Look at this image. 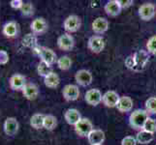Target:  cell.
<instances>
[{
  "label": "cell",
  "mask_w": 156,
  "mask_h": 145,
  "mask_svg": "<svg viewBox=\"0 0 156 145\" xmlns=\"http://www.w3.org/2000/svg\"><path fill=\"white\" fill-rule=\"evenodd\" d=\"M23 97L28 101H34L38 98V96L40 94L39 87L33 82H27L24 88L21 91Z\"/></svg>",
  "instance_id": "13"
},
{
  "label": "cell",
  "mask_w": 156,
  "mask_h": 145,
  "mask_svg": "<svg viewBox=\"0 0 156 145\" xmlns=\"http://www.w3.org/2000/svg\"><path fill=\"white\" fill-rule=\"evenodd\" d=\"M147 119H148V114L147 110L136 109L130 114L129 124H130V126L133 129H135V130H141V129H144V126L146 124Z\"/></svg>",
  "instance_id": "3"
},
{
  "label": "cell",
  "mask_w": 156,
  "mask_h": 145,
  "mask_svg": "<svg viewBox=\"0 0 156 145\" xmlns=\"http://www.w3.org/2000/svg\"><path fill=\"white\" fill-rule=\"evenodd\" d=\"M20 27L16 20H9L2 26V34L8 39H16L20 36Z\"/></svg>",
  "instance_id": "4"
},
{
  "label": "cell",
  "mask_w": 156,
  "mask_h": 145,
  "mask_svg": "<svg viewBox=\"0 0 156 145\" xmlns=\"http://www.w3.org/2000/svg\"><path fill=\"white\" fill-rule=\"evenodd\" d=\"M64 118H65V121L69 125L75 126L80 119H82V116H80V113L78 109H69L66 110L65 113H64Z\"/></svg>",
  "instance_id": "20"
},
{
  "label": "cell",
  "mask_w": 156,
  "mask_h": 145,
  "mask_svg": "<svg viewBox=\"0 0 156 145\" xmlns=\"http://www.w3.org/2000/svg\"><path fill=\"white\" fill-rule=\"evenodd\" d=\"M80 25H82L80 19L76 15H71L64 20L63 27L69 33H74V32H77L80 29Z\"/></svg>",
  "instance_id": "9"
},
{
  "label": "cell",
  "mask_w": 156,
  "mask_h": 145,
  "mask_svg": "<svg viewBox=\"0 0 156 145\" xmlns=\"http://www.w3.org/2000/svg\"><path fill=\"white\" fill-rule=\"evenodd\" d=\"M63 98L66 101L73 102L79 99L80 97V90L77 85L74 84H67L62 89Z\"/></svg>",
  "instance_id": "12"
},
{
  "label": "cell",
  "mask_w": 156,
  "mask_h": 145,
  "mask_svg": "<svg viewBox=\"0 0 156 145\" xmlns=\"http://www.w3.org/2000/svg\"><path fill=\"white\" fill-rule=\"evenodd\" d=\"M147 52L156 55V36H152L151 38H149L147 44Z\"/></svg>",
  "instance_id": "33"
},
{
  "label": "cell",
  "mask_w": 156,
  "mask_h": 145,
  "mask_svg": "<svg viewBox=\"0 0 156 145\" xmlns=\"http://www.w3.org/2000/svg\"><path fill=\"white\" fill-rule=\"evenodd\" d=\"M139 16L143 20H150L155 16V6L152 3L143 4L139 8Z\"/></svg>",
  "instance_id": "15"
},
{
  "label": "cell",
  "mask_w": 156,
  "mask_h": 145,
  "mask_svg": "<svg viewBox=\"0 0 156 145\" xmlns=\"http://www.w3.org/2000/svg\"><path fill=\"white\" fill-rule=\"evenodd\" d=\"M44 83L48 88L55 89L56 88L59 83H60V78H59L58 74L55 72H51L48 76L44 78Z\"/></svg>",
  "instance_id": "24"
},
{
  "label": "cell",
  "mask_w": 156,
  "mask_h": 145,
  "mask_svg": "<svg viewBox=\"0 0 156 145\" xmlns=\"http://www.w3.org/2000/svg\"><path fill=\"white\" fill-rule=\"evenodd\" d=\"M121 145H137V140L135 137H133L131 136H125L122 139Z\"/></svg>",
  "instance_id": "36"
},
{
  "label": "cell",
  "mask_w": 156,
  "mask_h": 145,
  "mask_svg": "<svg viewBox=\"0 0 156 145\" xmlns=\"http://www.w3.org/2000/svg\"><path fill=\"white\" fill-rule=\"evenodd\" d=\"M121 6L118 0H111L105 5V12L110 17H116L121 12Z\"/></svg>",
  "instance_id": "18"
},
{
  "label": "cell",
  "mask_w": 156,
  "mask_h": 145,
  "mask_svg": "<svg viewBox=\"0 0 156 145\" xmlns=\"http://www.w3.org/2000/svg\"><path fill=\"white\" fill-rule=\"evenodd\" d=\"M144 131H147L148 133H154L156 132V121L152 118H149L147 120L146 124L144 126Z\"/></svg>",
  "instance_id": "32"
},
{
  "label": "cell",
  "mask_w": 156,
  "mask_h": 145,
  "mask_svg": "<svg viewBox=\"0 0 156 145\" xmlns=\"http://www.w3.org/2000/svg\"><path fill=\"white\" fill-rule=\"evenodd\" d=\"M48 29H49V24L44 18H36L30 23L31 32L37 36L46 33Z\"/></svg>",
  "instance_id": "8"
},
{
  "label": "cell",
  "mask_w": 156,
  "mask_h": 145,
  "mask_svg": "<svg viewBox=\"0 0 156 145\" xmlns=\"http://www.w3.org/2000/svg\"><path fill=\"white\" fill-rule=\"evenodd\" d=\"M32 51L34 52V54L41 58V61L47 63L50 66H52L55 62H57L56 53L50 47L37 46L35 48L32 50Z\"/></svg>",
  "instance_id": "2"
},
{
  "label": "cell",
  "mask_w": 156,
  "mask_h": 145,
  "mask_svg": "<svg viewBox=\"0 0 156 145\" xmlns=\"http://www.w3.org/2000/svg\"><path fill=\"white\" fill-rule=\"evenodd\" d=\"M10 60V55L8 51L0 50V65H6Z\"/></svg>",
  "instance_id": "34"
},
{
  "label": "cell",
  "mask_w": 156,
  "mask_h": 145,
  "mask_svg": "<svg viewBox=\"0 0 156 145\" xmlns=\"http://www.w3.org/2000/svg\"><path fill=\"white\" fill-rule=\"evenodd\" d=\"M153 138H154L153 133L143 130L137 133L136 140L138 143H141V144H148L153 140Z\"/></svg>",
  "instance_id": "26"
},
{
  "label": "cell",
  "mask_w": 156,
  "mask_h": 145,
  "mask_svg": "<svg viewBox=\"0 0 156 145\" xmlns=\"http://www.w3.org/2000/svg\"><path fill=\"white\" fill-rule=\"evenodd\" d=\"M120 97L118 96V94L115 91H107V92L103 95V98H102V102L104 103V105L108 107H116V105L119 101Z\"/></svg>",
  "instance_id": "17"
},
{
  "label": "cell",
  "mask_w": 156,
  "mask_h": 145,
  "mask_svg": "<svg viewBox=\"0 0 156 145\" xmlns=\"http://www.w3.org/2000/svg\"><path fill=\"white\" fill-rule=\"evenodd\" d=\"M20 11V14H21L23 17L29 18V17H32V16L34 15L35 8H34L33 3H31V2H24L23 6L21 7V9Z\"/></svg>",
  "instance_id": "28"
},
{
  "label": "cell",
  "mask_w": 156,
  "mask_h": 145,
  "mask_svg": "<svg viewBox=\"0 0 156 145\" xmlns=\"http://www.w3.org/2000/svg\"><path fill=\"white\" fill-rule=\"evenodd\" d=\"M57 126V119L55 116L51 114H46L44 119V129L47 131H52L55 130Z\"/></svg>",
  "instance_id": "27"
},
{
  "label": "cell",
  "mask_w": 156,
  "mask_h": 145,
  "mask_svg": "<svg viewBox=\"0 0 156 145\" xmlns=\"http://www.w3.org/2000/svg\"><path fill=\"white\" fill-rule=\"evenodd\" d=\"M57 66L58 68L62 70V71H67L72 66V60L71 58L67 55H64V56H61L60 58L57 59Z\"/></svg>",
  "instance_id": "29"
},
{
  "label": "cell",
  "mask_w": 156,
  "mask_h": 145,
  "mask_svg": "<svg viewBox=\"0 0 156 145\" xmlns=\"http://www.w3.org/2000/svg\"><path fill=\"white\" fill-rule=\"evenodd\" d=\"M52 72L51 70V66L48 65L47 63L43 62V61H40L38 66H37V73L40 77H43L45 78L46 76H48L49 74H51Z\"/></svg>",
  "instance_id": "30"
},
{
  "label": "cell",
  "mask_w": 156,
  "mask_h": 145,
  "mask_svg": "<svg viewBox=\"0 0 156 145\" xmlns=\"http://www.w3.org/2000/svg\"><path fill=\"white\" fill-rule=\"evenodd\" d=\"M10 7L15 10H20L21 7L23 6L24 2L23 0H11L10 1Z\"/></svg>",
  "instance_id": "35"
},
{
  "label": "cell",
  "mask_w": 156,
  "mask_h": 145,
  "mask_svg": "<svg viewBox=\"0 0 156 145\" xmlns=\"http://www.w3.org/2000/svg\"><path fill=\"white\" fill-rule=\"evenodd\" d=\"M102 98H103V95H102L101 91L99 89H90L88 90L87 93H85V102L90 105H98L101 102Z\"/></svg>",
  "instance_id": "16"
},
{
  "label": "cell",
  "mask_w": 156,
  "mask_h": 145,
  "mask_svg": "<svg viewBox=\"0 0 156 145\" xmlns=\"http://www.w3.org/2000/svg\"><path fill=\"white\" fill-rule=\"evenodd\" d=\"M149 61V54L147 50H138L133 55L128 56L125 60V66L134 72H141L146 69Z\"/></svg>",
  "instance_id": "1"
},
{
  "label": "cell",
  "mask_w": 156,
  "mask_h": 145,
  "mask_svg": "<svg viewBox=\"0 0 156 145\" xmlns=\"http://www.w3.org/2000/svg\"><path fill=\"white\" fill-rule=\"evenodd\" d=\"M87 46L89 50L94 53H99L104 50L105 47V40L101 36H92L90 37Z\"/></svg>",
  "instance_id": "14"
},
{
  "label": "cell",
  "mask_w": 156,
  "mask_h": 145,
  "mask_svg": "<svg viewBox=\"0 0 156 145\" xmlns=\"http://www.w3.org/2000/svg\"><path fill=\"white\" fill-rule=\"evenodd\" d=\"M20 123L16 117H7L3 123V132L8 136H15L19 133Z\"/></svg>",
  "instance_id": "5"
},
{
  "label": "cell",
  "mask_w": 156,
  "mask_h": 145,
  "mask_svg": "<svg viewBox=\"0 0 156 145\" xmlns=\"http://www.w3.org/2000/svg\"><path fill=\"white\" fill-rule=\"evenodd\" d=\"M109 29V21L105 18H97L92 22V30L97 34H103Z\"/></svg>",
  "instance_id": "19"
},
{
  "label": "cell",
  "mask_w": 156,
  "mask_h": 145,
  "mask_svg": "<svg viewBox=\"0 0 156 145\" xmlns=\"http://www.w3.org/2000/svg\"><path fill=\"white\" fill-rule=\"evenodd\" d=\"M27 83V79L21 74H14L9 78V86L13 91H23Z\"/></svg>",
  "instance_id": "6"
},
{
  "label": "cell",
  "mask_w": 156,
  "mask_h": 145,
  "mask_svg": "<svg viewBox=\"0 0 156 145\" xmlns=\"http://www.w3.org/2000/svg\"><path fill=\"white\" fill-rule=\"evenodd\" d=\"M57 46L60 48L61 50L64 51H69L71 50L75 46V40L73 37L68 34V33H64L60 35L57 38Z\"/></svg>",
  "instance_id": "10"
},
{
  "label": "cell",
  "mask_w": 156,
  "mask_h": 145,
  "mask_svg": "<svg viewBox=\"0 0 156 145\" xmlns=\"http://www.w3.org/2000/svg\"><path fill=\"white\" fill-rule=\"evenodd\" d=\"M87 138L91 145H102L105 140V133L102 130H92Z\"/></svg>",
  "instance_id": "21"
},
{
  "label": "cell",
  "mask_w": 156,
  "mask_h": 145,
  "mask_svg": "<svg viewBox=\"0 0 156 145\" xmlns=\"http://www.w3.org/2000/svg\"><path fill=\"white\" fill-rule=\"evenodd\" d=\"M21 45L26 48H30V50H33L38 45V38H37V35L31 33L25 34L23 39H21Z\"/></svg>",
  "instance_id": "22"
},
{
  "label": "cell",
  "mask_w": 156,
  "mask_h": 145,
  "mask_svg": "<svg viewBox=\"0 0 156 145\" xmlns=\"http://www.w3.org/2000/svg\"><path fill=\"white\" fill-rule=\"evenodd\" d=\"M116 109L120 112H128L133 109V100L130 97L123 96L119 98V101L116 105Z\"/></svg>",
  "instance_id": "23"
},
{
  "label": "cell",
  "mask_w": 156,
  "mask_h": 145,
  "mask_svg": "<svg viewBox=\"0 0 156 145\" xmlns=\"http://www.w3.org/2000/svg\"><path fill=\"white\" fill-rule=\"evenodd\" d=\"M46 114L43 113H35L30 118V126L35 130L44 129V119Z\"/></svg>",
  "instance_id": "25"
},
{
  "label": "cell",
  "mask_w": 156,
  "mask_h": 145,
  "mask_svg": "<svg viewBox=\"0 0 156 145\" xmlns=\"http://www.w3.org/2000/svg\"><path fill=\"white\" fill-rule=\"evenodd\" d=\"M144 105H146V110L147 113L149 112V113L156 114V97H152V98L147 100Z\"/></svg>",
  "instance_id": "31"
},
{
  "label": "cell",
  "mask_w": 156,
  "mask_h": 145,
  "mask_svg": "<svg viewBox=\"0 0 156 145\" xmlns=\"http://www.w3.org/2000/svg\"><path fill=\"white\" fill-rule=\"evenodd\" d=\"M75 79H76V82L80 85V86H88L92 82V74H91L87 70H80L75 74Z\"/></svg>",
  "instance_id": "11"
},
{
  "label": "cell",
  "mask_w": 156,
  "mask_h": 145,
  "mask_svg": "<svg viewBox=\"0 0 156 145\" xmlns=\"http://www.w3.org/2000/svg\"><path fill=\"white\" fill-rule=\"evenodd\" d=\"M93 126L90 120L87 118H82L76 125H75V132L80 136H88L89 133L92 132Z\"/></svg>",
  "instance_id": "7"
},
{
  "label": "cell",
  "mask_w": 156,
  "mask_h": 145,
  "mask_svg": "<svg viewBox=\"0 0 156 145\" xmlns=\"http://www.w3.org/2000/svg\"><path fill=\"white\" fill-rule=\"evenodd\" d=\"M118 1H119L121 8H128L133 4L132 0H118Z\"/></svg>",
  "instance_id": "37"
}]
</instances>
